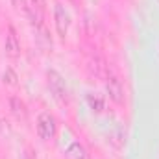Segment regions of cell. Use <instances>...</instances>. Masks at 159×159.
I'll use <instances>...</instances> for the list:
<instances>
[{
	"label": "cell",
	"mask_w": 159,
	"mask_h": 159,
	"mask_svg": "<svg viewBox=\"0 0 159 159\" xmlns=\"http://www.w3.org/2000/svg\"><path fill=\"white\" fill-rule=\"evenodd\" d=\"M46 81H48V89H50V93L54 94V98L59 102V104H67L69 102V89H67V83H65V80L63 76L57 72V70H54V69H50L48 72H46Z\"/></svg>",
	"instance_id": "obj_1"
},
{
	"label": "cell",
	"mask_w": 159,
	"mask_h": 159,
	"mask_svg": "<svg viewBox=\"0 0 159 159\" xmlns=\"http://www.w3.org/2000/svg\"><path fill=\"white\" fill-rule=\"evenodd\" d=\"M35 129H37V135H39L43 141H48L56 135V129H57V124L52 113L48 111H43L37 117V124H35Z\"/></svg>",
	"instance_id": "obj_2"
},
{
	"label": "cell",
	"mask_w": 159,
	"mask_h": 159,
	"mask_svg": "<svg viewBox=\"0 0 159 159\" xmlns=\"http://www.w3.org/2000/svg\"><path fill=\"white\" fill-rule=\"evenodd\" d=\"M54 24H56L57 35L65 39L67 34H69V28H70V15H69V11L65 9V6L59 4V2L54 6Z\"/></svg>",
	"instance_id": "obj_3"
},
{
	"label": "cell",
	"mask_w": 159,
	"mask_h": 159,
	"mask_svg": "<svg viewBox=\"0 0 159 159\" xmlns=\"http://www.w3.org/2000/svg\"><path fill=\"white\" fill-rule=\"evenodd\" d=\"M106 91H107L109 98L115 104H122L124 102V85H122L119 76L107 74V78H106Z\"/></svg>",
	"instance_id": "obj_4"
},
{
	"label": "cell",
	"mask_w": 159,
	"mask_h": 159,
	"mask_svg": "<svg viewBox=\"0 0 159 159\" xmlns=\"http://www.w3.org/2000/svg\"><path fill=\"white\" fill-rule=\"evenodd\" d=\"M6 54L9 57H19L20 56V41H19V35H17V30L13 26H7V35H6Z\"/></svg>",
	"instance_id": "obj_5"
},
{
	"label": "cell",
	"mask_w": 159,
	"mask_h": 159,
	"mask_svg": "<svg viewBox=\"0 0 159 159\" xmlns=\"http://www.w3.org/2000/svg\"><path fill=\"white\" fill-rule=\"evenodd\" d=\"M87 69H89V72L94 76V78H107V74H109V70H107V63H106V59L102 57V56H93L91 59H89V65H87Z\"/></svg>",
	"instance_id": "obj_6"
},
{
	"label": "cell",
	"mask_w": 159,
	"mask_h": 159,
	"mask_svg": "<svg viewBox=\"0 0 159 159\" xmlns=\"http://www.w3.org/2000/svg\"><path fill=\"white\" fill-rule=\"evenodd\" d=\"M65 156H67V159H91L89 152L85 150V146L78 141H70L65 146Z\"/></svg>",
	"instance_id": "obj_7"
},
{
	"label": "cell",
	"mask_w": 159,
	"mask_h": 159,
	"mask_svg": "<svg viewBox=\"0 0 159 159\" xmlns=\"http://www.w3.org/2000/svg\"><path fill=\"white\" fill-rule=\"evenodd\" d=\"M9 109H11V113H13L19 120H22V122L28 120V107H26V104H24L22 98L11 96V98H9Z\"/></svg>",
	"instance_id": "obj_8"
},
{
	"label": "cell",
	"mask_w": 159,
	"mask_h": 159,
	"mask_svg": "<svg viewBox=\"0 0 159 159\" xmlns=\"http://www.w3.org/2000/svg\"><path fill=\"white\" fill-rule=\"evenodd\" d=\"M87 104H89V107H91L93 111H96V113H100V111L104 109V98L98 96V94H89V96H87Z\"/></svg>",
	"instance_id": "obj_9"
},
{
	"label": "cell",
	"mask_w": 159,
	"mask_h": 159,
	"mask_svg": "<svg viewBox=\"0 0 159 159\" xmlns=\"http://www.w3.org/2000/svg\"><path fill=\"white\" fill-rule=\"evenodd\" d=\"M126 135H124V131L122 129H117L115 133H111L109 135V143L115 146V148H122L124 146V143H126V139H124Z\"/></svg>",
	"instance_id": "obj_10"
},
{
	"label": "cell",
	"mask_w": 159,
	"mask_h": 159,
	"mask_svg": "<svg viewBox=\"0 0 159 159\" xmlns=\"http://www.w3.org/2000/svg\"><path fill=\"white\" fill-rule=\"evenodd\" d=\"M13 6L19 13H22L24 17H30L32 15V6H28L26 0H13Z\"/></svg>",
	"instance_id": "obj_11"
},
{
	"label": "cell",
	"mask_w": 159,
	"mask_h": 159,
	"mask_svg": "<svg viewBox=\"0 0 159 159\" xmlns=\"http://www.w3.org/2000/svg\"><path fill=\"white\" fill-rule=\"evenodd\" d=\"M30 2H32V9H34L35 13L43 15V11H44V7H46V0H30Z\"/></svg>",
	"instance_id": "obj_12"
},
{
	"label": "cell",
	"mask_w": 159,
	"mask_h": 159,
	"mask_svg": "<svg viewBox=\"0 0 159 159\" xmlns=\"http://www.w3.org/2000/svg\"><path fill=\"white\" fill-rule=\"evenodd\" d=\"M4 81H7L9 85H15L17 76H15V72H13L11 69H6V72H4Z\"/></svg>",
	"instance_id": "obj_13"
},
{
	"label": "cell",
	"mask_w": 159,
	"mask_h": 159,
	"mask_svg": "<svg viewBox=\"0 0 159 159\" xmlns=\"http://www.w3.org/2000/svg\"><path fill=\"white\" fill-rule=\"evenodd\" d=\"M22 159H37V157H35L34 150H32V148H28V150L24 152V157H22Z\"/></svg>",
	"instance_id": "obj_14"
},
{
	"label": "cell",
	"mask_w": 159,
	"mask_h": 159,
	"mask_svg": "<svg viewBox=\"0 0 159 159\" xmlns=\"http://www.w3.org/2000/svg\"><path fill=\"white\" fill-rule=\"evenodd\" d=\"M74 2H78V0H74Z\"/></svg>",
	"instance_id": "obj_15"
}]
</instances>
